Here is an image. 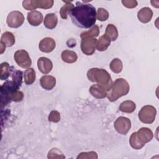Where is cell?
<instances>
[{
  "mask_svg": "<svg viewBox=\"0 0 159 159\" xmlns=\"http://www.w3.org/2000/svg\"><path fill=\"white\" fill-rule=\"evenodd\" d=\"M70 15L73 24L80 28L89 29L96 23V9L90 4L76 2Z\"/></svg>",
  "mask_w": 159,
  "mask_h": 159,
  "instance_id": "cell-1",
  "label": "cell"
},
{
  "mask_svg": "<svg viewBox=\"0 0 159 159\" xmlns=\"http://www.w3.org/2000/svg\"><path fill=\"white\" fill-rule=\"evenodd\" d=\"M11 80H6L1 86V108L7 106L12 101V96L19 90L22 83V71L12 68Z\"/></svg>",
  "mask_w": 159,
  "mask_h": 159,
  "instance_id": "cell-2",
  "label": "cell"
},
{
  "mask_svg": "<svg viewBox=\"0 0 159 159\" xmlns=\"http://www.w3.org/2000/svg\"><path fill=\"white\" fill-rule=\"evenodd\" d=\"M87 78L89 81L96 82L98 84L102 86L106 91L111 89L112 84V80L110 75L104 69L91 68L87 72Z\"/></svg>",
  "mask_w": 159,
  "mask_h": 159,
  "instance_id": "cell-3",
  "label": "cell"
},
{
  "mask_svg": "<svg viewBox=\"0 0 159 159\" xmlns=\"http://www.w3.org/2000/svg\"><path fill=\"white\" fill-rule=\"evenodd\" d=\"M153 137V132L150 129L142 127L137 132L132 134L129 139V143L133 148L139 150L142 148L146 143L151 141Z\"/></svg>",
  "mask_w": 159,
  "mask_h": 159,
  "instance_id": "cell-4",
  "label": "cell"
},
{
  "mask_svg": "<svg viewBox=\"0 0 159 159\" xmlns=\"http://www.w3.org/2000/svg\"><path fill=\"white\" fill-rule=\"evenodd\" d=\"M130 90L128 82L124 78H117L112 83L111 89L107 91V97L109 101L114 102L119 98L127 95Z\"/></svg>",
  "mask_w": 159,
  "mask_h": 159,
  "instance_id": "cell-5",
  "label": "cell"
},
{
  "mask_svg": "<svg viewBox=\"0 0 159 159\" xmlns=\"http://www.w3.org/2000/svg\"><path fill=\"white\" fill-rule=\"evenodd\" d=\"M157 114L156 109L151 105L143 106L139 112L140 120L145 124H152L155 119Z\"/></svg>",
  "mask_w": 159,
  "mask_h": 159,
  "instance_id": "cell-6",
  "label": "cell"
},
{
  "mask_svg": "<svg viewBox=\"0 0 159 159\" xmlns=\"http://www.w3.org/2000/svg\"><path fill=\"white\" fill-rule=\"evenodd\" d=\"M14 58L16 63L22 68H28L32 64V60L27 51L25 50H19L16 51L14 55Z\"/></svg>",
  "mask_w": 159,
  "mask_h": 159,
  "instance_id": "cell-7",
  "label": "cell"
},
{
  "mask_svg": "<svg viewBox=\"0 0 159 159\" xmlns=\"http://www.w3.org/2000/svg\"><path fill=\"white\" fill-rule=\"evenodd\" d=\"M24 21V17L22 12L18 11L11 12L7 17L6 22L7 25L11 28H18L22 25Z\"/></svg>",
  "mask_w": 159,
  "mask_h": 159,
  "instance_id": "cell-8",
  "label": "cell"
},
{
  "mask_svg": "<svg viewBox=\"0 0 159 159\" xmlns=\"http://www.w3.org/2000/svg\"><path fill=\"white\" fill-rule=\"evenodd\" d=\"M114 126L119 134L126 135L131 127V121L125 117L120 116L116 120Z\"/></svg>",
  "mask_w": 159,
  "mask_h": 159,
  "instance_id": "cell-9",
  "label": "cell"
},
{
  "mask_svg": "<svg viewBox=\"0 0 159 159\" xmlns=\"http://www.w3.org/2000/svg\"><path fill=\"white\" fill-rule=\"evenodd\" d=\"M97 39L96 38H85L81 39V50L86 55H93L96 47Z\"/></svg>",
  "mask_w": 159,
  "mask_h": 159,
  "instance_id": "cell-10",
  "label": "cell"
},
{
  "mask_svg": "<svg viewBox=\"0 0 159 159\" xmlns=\"http://www.w3.org/2000/svg\"><path fill=\"white\" fill-rule=\"evenodd\" d=\"M55 42L52 38L45 37L39 42V48L42 52L50 53L55 49Z\"/></svg>",
  "mask_w": 159,
  "mask_h": 159,
  "instance_id": "cell-11",
  "label": "cell"
},
{
  "mask_svg": "<svg viewBox=\"0 0 159 159\" xmlns=\"http://www.w3.org/2000/svg\"><path fill=\"white\" fill-rule=\"evenodd\" d=\"M37 66L39 71L43 74H47L53 68L52 61L46 57H40L37 60Z\"/></svg>",
  "mask_w": 159,
  "mask_h": 159,
  "instance_id": "cell-12",
  "label": "cell"
},
{
  "mask_svg": "<svg viewBox=\"0 0 159 159\" xmlns=\"http://www.w3.org/2000/svg\"><path fill=\"white\" fill-rule=\"evenodd\" d=\"M43 20V16L38 11H32L27 14L28 22L32 26L39 25Z\"/></svg>",
  "mask_w": 159,
  "mask_h": 159,
  "instance_id": "cell-13",
  "label": "cell"
},
{
  "mask_svg": "<svg viewBox=\"0 0 159 159\" xmlns=\"http://www.w3.org/2000/svg\"><path fill=\"white\" fill-rule=\"evenodd\" d=\"M153 16V12L152 9L148 7L142 8L137 13V17L139 20L142 23H148L152 19Z\"/></svg>",
  "mask_w": 159,
  "mask_h": 159,
  "instance_id": "cell-14",
  "label": "cell"
},
{
  "mask_svg": "<svg viewBox=\"0 0 159 159\" xmlns=\"http://www.w3.org/2000/svg\"><path fill=\"white\" fill-rule=\"evenodd\" d=\"M89 91L91 94L97 99H103L107 96V91L106 89L98 84L92 85L89 88Z\"/></svg>",
  "mask_w": 159,
  "mask_h": 159,
  "instance_id": "cell-15",
  "label": "cell"
},
{
  "mask_svg": "<svg viewBox=\"0 0 159 159\" xmlns=\"http://www.w3.org/2000/svg\"><path fill=\"white\" fill-rule=\"evenodd\" d=\"M41 86L46 90H52L55 86L56 79L50 75H44L40 80Z\"/></svg>",
  "mask_w": 159,
  "mask_h": 159,
  "instance_id": "cell-16",
  "label": "cell"
},
{
  "mask_svg": "<svg viewBox=\"0 0 159 159\" xmlns=\"http://www.w3.org/2000/svg\"><path fill=\"white\" fill-rule=\"evenodd\" d=\"M58 18L53 13L47 14L43 20L45 27L48 29H53L57 25Z\"/></svg>",
  "mask_w": 159,
  "mask_h": 159,
  "instance_id": "cell-17",
  "label": "cell"
},
{
  "mask_svg": "<svg viewBox=\"0 0 159 159\" xmlns=\"http://www.w3.org/2000/svg\"><path fill=\"white\" fill-rule=\"evenodd\" d=\"M110 44H111L110 39L107 35L104 34L99 37L98 40H97L96 48L98 51H100V52L105 51L107 49Z\"/></svg>",
  "mask_w": 159,
  "mask_h": 159,
  "instance_id": "cell-18",
  "label": "cell"
},
{
  "mask_svg": "<svg viewBox=\"0 0 159 159\" xmlns=\"http://www.w3.org/2000/svg\"><path fill=\"white\" fill-rule=\"evenodd\" d=\"M61 57L62 60L67 63H75L78 58L76 53L75 52L69 50L63 51L61 54Z\"/></svg>",
  "mask_w": 159,
  "mask_h": 159,
  "instance_id": "cell-19",
  "label": "cell"
},
{
  "mask_svg": "<svg viewBox=\"0 0 159 159\" xmlns=\"http://www.w3.org/2000/svg\"><path fill=\"white\" fill-rule=\"evenodd\" d=\"M13 66H10L7 62H3L0 66V79L1 80H7L11 76Z\"/></svg>",
  "mask_w": 159,
  "mask_h": 159,
  "instance_id": "cell-20",
  "label": "cell"
},
{
  "mask_svg": "<svg viewBox=\"0 0 159 159\" xmlns=\"http://www.w3.org/2000/svg\"><path fill=\"white\" fill-rule=\"evenodd\" d=\"M7 47H12L15 43V37L11 32H5L2 34L1 42Z\"/></svg>",
  "mask_w": 159,
  "mask_h": 159,
  "instance_id": "cell-21",
  "label": "cell"
},
{
  "mask_svg": "<svg viewBox=\"0 0 159 159\" xmlns=\"http://www.w3.org/2000/svg\"><path fill=\"white\" fill-rule=\"evenodd\" d=\"M135 108L136 105L135 102L130 100L122 102L119 106V110L125 113H132L135 110Z\"/></svg>",
  "mask_w": 159,
  "mask_h": 159,
  "instance_id": "cell-22",
  "label": "cell"
},
{
  "mask_svg": "<svg viewBox=\"0 0 159 159\" xmlns=\"http://www.w3.org/2000/svg\"><path fill=\"white\" fill-rule=\"evenodd\" d=\"M99 32L100 31L98 25H94L89 30L83 32L80 34V37L81 39L85 38H95L99 35Z\"/></svg>",
  "mask_w": 159,
  "mask_h": 159,
  "instance_id": "cell-23",
  "label": "cell"
},
{
  "mask_svg": "<svg viewBox=\"0 0 159 159\" xmlns=\"http://www.w3.org/2000/svg\"><path fill=\"white\" fill-rule=\"evenodd\" d=\"M105 35L110 39L111 41H115L119 35L116 27L112 24H108L106 28Z\"/></svg>",
  "mask_w": 159,
  "mask_h": 159,
  "instance_id": "cell-24",
  "label": "cell"
},
{
  "mask_svg": "<svg viewBox=\"0 0 159 159\" xmlns=\"http://www.w3.org/2000/svg\"><path fill=\"white\" fill-rule=\"evenodd\" d=\"M35 78H36L35 71L32 68H27L24 71V82L27 85H30L33 84L35 80Z\"/></svg>",
  "mask_w": 159,
  "mask_h": 159,
  "instance_id": "cell-25",
  "label": "cell"
},
{
  "mask_svg": "<svg viewBox=\"0 0 159 159\" xmlns=\"http://www.w3.org/2000/svg\"><path fill=\"white\" fill-rule=\"evenodd\" d=\"M66 4L62 6L60 10V14L62 19H66L68 15L70 14V12L74 7V5L70 1H64Z\"/></svg>",
  "mask_w": 159,
  "mask_h": 159,
  "instance_id": "cell-26",
  "label": "cell"
},
{
  "mask_svg": "<svg viewBox=\"0 0 159 159\" xmlns=\"http://www.w3.org/2000/svg\"><path fill=\"white\" fill-rule=\"evenodd\" d=\"M110 69L111 71L115 73H119L122 71L123 68L122 62L119 58L113 59L109 65Z\"/></svg>",
  "mask_w": 159,
  "mask_h": 159,
  "instance_id": "cell-27",
  "label": "cell"
},
{
  "mask_svg": "<svg viewBox=\"0 0 159 159\" xmlns=\"http://www.w3.org/2000/svg\"><path fill=\"white\" fill-rule=\"evenodd\" d=\"M54 1L53 0H35V5L37 8L50 9L53 5Z\"/></svg>",
  "mask_w": 159,
  "mask_h": 159,
  "instance_id": "cell-28",
  "label": "cell"
},
{
  "mask_svg": "<svg viewBox=\"0 0 159 159\" xmlns=\"http://www.w3.org/2000/svg\"><path fill=\"white\" fill-rule=\"evenodd\" d=\"M109 18V13L104 8H98L96 12V19L100 21H105Z\"/></svg>",
  "mask_w": 159,
  "mask_h": 159,
  "instance_id": "cell-29",
  "label": "cell"
},
{
  "mask_svg": "<svg viewBox=\"0 0 159 159\" xmlns=\"http://www.w3.org/2000/svg\"><path fill=\"white\" fill-rule=\"evenodd\" d=\"M48 158H65V157L63 153L56 148L51 149L48 153Z\"/></svg>",
  "mask_w": 159,
  "mask_h": 159,
  "instance_id": "cell-30",
  "label": "cell"
},
{
  "mask_svg": "<svg viewBox=\"0 0 159 159\" xmlns=\"http://www.w3.org/2000/svg\"><path fill=\"white\" fill-rule=\"evenodd\" d=\"M77 159L79 158H94V159H97L98 158V155L96 153V152L91 151V152H81L80 153L78 157H76Z\"/></svg>",
  "mask_w": 159,
  "mask_h": 159,
  "instance_id": "cell-31",
  "label": "cell"
},
{
  "mask_svg": "<svg viewBox=\"0 0 159 159\" xmlns=\"http://www.w3.org/2000/svg\"><path fill=\"white\" fill-rule=\"evenodd\" d=\"M48 120L50 122H58L60 120V114L57 111H52L48 115Z\"/></svg>",
  "mask_w": 159,
  "mask_h": 159,
  "instance_id": "cell-32",
  "label": "cell"
},
{
  "mask_svg": "<svg viewBox=\"0 0 159 159\" xmlns=\"http://www.w3.org/2000/svg\"><path fill=\"white\" fill-rule=\"evenodd\" d=\"M23 7L26 10H34L37 9L35 5V0H26L22 2Z\"/></svg>",
  "mask_w": 159,
  "mask_h": 159,
  "instance_id": "cell-33",
  "label": "cell"
},
{
  "mask_svg": "<svg viewBox=\"0 0 159 159\" xmlns=\"http://www.w3.org/2000/svg\"><path fill=\"white\" fill-rule=\"evenodd\" d=\"M24 99V93L20 91H16L12 96V101L20 102Z\"/></svg>",
  "mask_w": 159,
  "mask_h": 159,
  "instance_id": "cell-34",
  "label": "cell"
},
{
  "mask_svg": "<svg viewBox=\"0 0 159 159\" xmlns=\"http://www.w3.org/2000/svg\"><path fill=\"white\" fill-rule=\"evenodd\" d=\"M122 3L127 8H134L137 6V1L135 0H122Z\"/></svg>",
  "mask_w": 159,
  "mask_h": 159,
  "instance_id": "cell-35",
  "label": "cell"
},
{
  "mask_svg": "<svg viewBox=\"0 0 159 159\" xmlns=\"http://www.w3.org/2000/svg\"><path fill=\"white\" fill-rule=\"evenodd\" d=\"M0 44H1V54H2L4 52L6 47V45L4 44H3L1 42H0Z\"/></svg>",
  "mask_w": 159,
  "mask_h": 159,
  "instance_id": "cell-36",
  "label": "cell"
}]
</instances>
